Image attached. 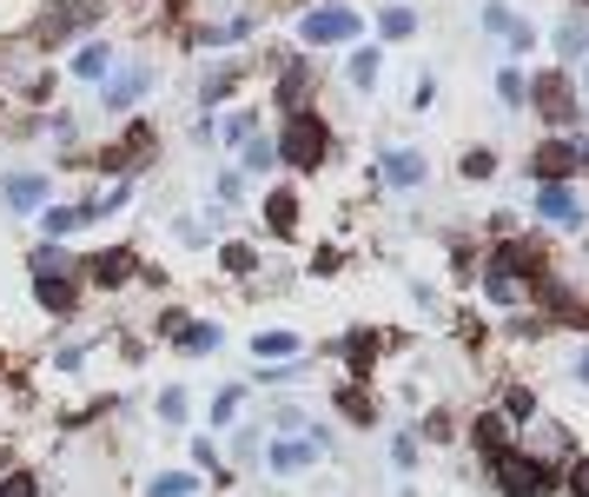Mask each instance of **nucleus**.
Wrapping results in <instances>:
<instances>
[{
    "mask_svg": "<svg viewBox=\"0 0 589 497\" xmlns=\"http://www.w3.org/2000/svg\"><path fill=\"white\" fill-rule=\"evenodd\" d=\"M490 471H496V490L503 497H550L563 484V471L550 458H537V451H496Z\"/></svg>",
    "mask_w": 589,
    "mask_h": 497,
    "instance_id": "nucleus-1",
    "label": "nucleus"
},
{
    "mask_svg": "<svg viewBox=\"0 0 589 497\" xmlns=\"http://www.w3.org/2000/svg\"><path fill=\"white\" fill-rule=\"evenodd\" d=\"M279 153H285L292 166H318V159H324V120H318V113H292V126L279 133Z\"/></svg>",
    "mask_w": 589,
    "mask_h": 497,
    "instance_id": "nucleus-2",
    "label": "nucleus"
},
{
    "mask_svg": "<svg viewBox=\"0 0 589 497\" xmlns=\"http://www.w3.org/2000/svg\"><path fill=\"white\" fill-rule=\"evenodd\" d=\"M298 34H305L311 47H339V40H352V34H358V14H352V8H311Z\"/></svg>",
    "mask_w": 589,
    "mask_h": 497,
    "instance_id": "nucleus-3",
    "label": "nucleus"
},
{
    "mask_svg": "<svg viewBox=\"0 0 589 497\" xmlns=\"http://www.w3.org/2000/svg\"><path fill=\"white\" fill-rule=\"evenodd\" d=\"M266 464H272L279 477H305V471L318 464V438H272Z\"/></svg>",
    "mask_w": 589,
    "mask_h": 497,
    "instance_id": "nucleus-4",
    "label": "nucleus"
},
{
    "mask_svg": "<svg viewBox=\"0 0 589 497\" xmlns=\"http://www.w3.org/2000/svg\"><path fill=\"white\" fill-rule=\"evenodd\" d=\"M576 166H589V146H582V140H556V146L537 153V180H563V186H569Z\"/></svg>",
    "mask_w": 589,
    "mask_h": 497,
    "instance_id": "nucleus-5",
    "label": "nucleus"
},
{
    "mask_svg": "<svg viewBox=\"0 0 589 497\" xmlns=\"http://www.w3.org/2000/svg\"><path fill=\"white\" fill-rule=\"evenodd\" d=\"M483 27H490V34H503V47H517V53H524V47H537L530 21H517L511 8H503V0H490V8H483Z\"/></svg>",
    "mask_w": 589,
    "mask_h": 497,
    "instance_id": "nucleus-6",
    "label": "nucleus"
},
{
    "mask_svg": "<svg viewBox=\"0 0 589 497\" xmlns=\"http://www.w3.org/2000/svg\"><path fill=\"white\" fill-rule=\"evenodd\" d=\"M537 213L556 219V226H576V219H582V206H576V193H569L563 180H543V186H537Z\"/></svg>",
    "mask_w": 589,
    "mask_h": 497,
    "instance_id": "nucleus-7",
    "label": "nucleus"
},
{
    "mask_svg": "<svg viewBox=\"0 0 589 497\" xmlns=\"http://www.w3.org/2000/svg\"><path fill=\"white\" fill-rule=\"evenodd\" d=\"M530 94H537V107H543L550 120H576V100H569V80H563V73H543Z\"/></svg>",
    "mask_w": 589,
    "mask_h": 497,
    "instance_id": "nucleus-8",
    "label": "nucleus"
},
{
    "mask_svg": "<svg viewBox=\"0 0 589 497\" xmlns=\"http://www.w3.org/2000/svg\"><path fill=\"white\" fill-rule=\"evenodd\" d=\"M0 193H8V206H14V213H40V199H47V173H14Z\"/></svg>",
    "mask_w": 589,
    "mask_h": 497,
    "instance_id": "nucleus-9",
    "label": "nucleus"
},
{
    "mask_svg": "<svg viewBox=\"0 0 589 497\" xmlns=\"http://www.w3.org/2000/svg\"><path fill=\"white\" fill-rule=\"evenodd\" d=\"M417 180H425V153H410V146L384 153V186H417Z\"/></svg>",
    "mask_w": 589,
    "mask_h": 497,
    "instance_id": "nucleus-10",
    "label": "nucleus"
},
{
    "mask_svg": "<svg viewBox=\"0 0 589 497\" xmlns=\"http://www.w3.org/2000/svg\"><path fill=\"white\" fill-rule=\"evenodd\" d=\"M146 94V66H120V73H107V107H133Z\"/></svg>",
    "mask_w": 589,
    "mask_h": 497,
    "instance_id": "nucleus-11",
    "label": "nucleus"
},
{
    "mask_svg": "<svg viewBox=\"0 0 589 497\" xmlns=\"http://www.w3.org/2000/svg\"><path fill=\"white\" fill-rule=\"evenodd\" d=\"M34 292H40V305H47V312H73V299H79V292H73V272H40V286H34Z\"/></svg>",
    "mask_w": 589,
    "mask_h": 497,
    "instance_id": "nucleus-12",
    "label": "nucleus"
},
{
    "mask_svg": "<svg viewBox=\"0 0 589 497\" xmlns=\"http://www.w3.org/2000/svg\"><path fill=\"white\" fill-rule=\"evenodd\" d=\"M107 66H113V47H107V40H87V47L73 53V73H87V80H100Z\"/></svg>",
    "mask_w": 589,
    "mask_h": 497,
    "instance_id": "nucleus-13",
    "label": "nucleus"
},
{
    "mask_svg": "<svg viewBox=\"0 0 589 497\" xmlns=\"http://www.w3.org/2000/svg\"><path fill=\"white\" fill-rule=\"evenodd\" d=\"M266 219H272L279 232H292V226H298V193H285V186L266 193Z\"/></svg>",
    "mask_w": 589,
    "mask_h": 497,
    "instance_id": "nucleus-14",
    "label": "nucleus"
},
{
    "mask_svg": "<svg viewBox=\"0 0 589 497\" xmlns=\"http://www.w3.org/2000/svg\"><path fill=\"white\" fill-rule=\"evenodd\" d=\"M251 352H259V359H292L298 339H292V331H259V339H251Z\"/></svg>",
    "mask_w": 589,
    "mask_h": 497,
    "instance_id": "nucleus-15",
    "label": "nucleus"
},
{
    "mask_svg": "<svg viewBox=\"0 0 589 497\" xmlns=\"http://www.w3.org/2000/svg\"><path fill=\"white\" fill-rule=\"evenodd\" d=\"M556 53H563V60L589 53V27H582V21H563V27H556Z\"/></svg>",
    "mask_w": 589,
    "mask_h": 497,
    "instance_id": "nucleus-16",
    "label": "nucleus"
},
{
    "mask_svg": "<svg viewBox=\"0 0 589 497\" xmlns=\"http://www.w3.org/2000/svg\"><path fill=\"white\" fill-rule=\"evenodd\" d=\"M94 279H100V286H120V279H133V259H126V253H100V259H94Z\"/></svg>",
    "mask_w": 589,
    "mask_h": 497,
    "instance_id": "nucleus-17",
    "label": "nucleus"
},
{
    "mask_svg": "<svg viewBox=\"0 0 589 497\" xmlns=\"http://www.w3.org/2000/svg\"><path fill=\"white\" fill-rule=\"evenodd\" d=\"M410 27H417V14H410V8H384V14H378V34H384V40H404Z\"/></svg>",
    "mask_w": 589,
    "mask_h": 497,
    "instance_id": "nucleus-18",
    "label": "nucleus"
},
{
    "mask_svg": "<svg viewBox=\"0 0 589 497\" xmlns=\"http://www.w3.org/2000/svg\"><path fill=\"white\" fill-rule=\"evenodd\" d=\"M238 404H245V391H238V385H225V391L212 398V425H219V432H225V425L238 419Z\"/></svg>",
    "mask_w": 589,
    "mask_h": 497,
    "instance_id": "nucleus-19",
    "label": "nucleus"
},
{
    "mask_svg": "<svg viewBox=\"0 0 589 497\" xmlns=\"http://www.w3.org/2000/svg\"><path fill=\"white\" fill-rule=\"evenodd\" d=\"M180 339H186V352H212L225 331H219V325H180Z\"/></svg>",
    "mask_w": 589,
    "mask_h": 497,
    "instance_id": "nucleus-20",
    "label": "nucleus"
},
{
    "mask_svg": "<svg viewBox=\"0 0 589 497\" xmlns=\"http://www.w3.org/2000/svg\"><path fill=\"white\" fill-rule=\"evenodd\" d=\"M345 352H352V372H371V365H378V339H371V331H358Z\"/></svg>",
    "mask_w": 589,
    "mask_h": 497,
    "instance_id": "nucleus-21",
    "label": "nucleus"
},
{
    "mask_svg": "<svg viewBox=\"0 0 589 497\" xmlns=\"http://www.w3.org/2000/svg\"><path fill=\"white\" fill-rule=\"evenodd\" d=\"M371 80H378V47L352 53V87H371Z\"/></svg>",
    "mask_w": 589,
    "mask_h": 497,
    "instance_id": "nucleus-22",
    "label": "nucleus"
},
{
    "mask_svg": "<svg viewBox=\"0 0 589 497\" xmlns=\"http://www.w3.org/2000/svg\"><path fill=\"white\" fill-rule=\"evenodd\" d=\"M193 490H199V477H186V471H173V477L152 484V497H193Z\"/></svg>",
    "mask_w": 589,
    "mask_h": 497,
    "instance_id": "nucleus-23",
    "label": "nucleus"
},
{
    "mask_svg": "<svg viewBox=\"0 0 589 497\" xmlns=\"http://www.w3.org/2000/svg\"><path fill=\"white\" fill-rule=\"evenodd\" d=\"M339 404H345V419H358V425H371V419H378V411H371V398H365L358 385H352V391H345Z\"/></svg>",
    "mask_w": 589,
    "mask_h": 497,
    "instance_id": "nucleus-24",
    "label": "nucleus"
},
{
    "mask_svg": "<svg viewBox=\"0 0 589 497\" xmlns=\"http://www.w3.org/2000/svg\"><path fill=\"white\" fill-rule=\"evenodd\" d=\"M159 419H165V425H180V419H186V391H180V385H173V391H159Z\"/></svg>",
    "mask_w": 589,
    "mask_h": 497,
    "instance_id": "nucleus-25",
    "label": "nucleus"
},
{
    "mask_svg": "<svg viewBox=\"0 0 589 497\" xmlns=\"http://www.w3.org/2000/svg\"><path fill=\"white\" fill-rule=\"evenodd\" d=\"M490 173H496L490 153H464V180H490Z\"/></svg>",
    "mask_w": 589,
    "mask_h": 497,
    "instance_id": "nucleus-26",
    "label": "nucleus"
},
{
    "mask_svg": "<svg viewBox=\"0 0 589 497\" xmlns=\"http://www.w3.org/2000/svg\"><path fill=\"white\" fill-rule=\"evenodd\" d=\"M563 484H569V497H589V464L569 458V477H563Z\"/></svg>",
    "mask_w": 589,
    "mask_h": 497,
    "instance_id": "nucleus-27",
    "label": "nucleus"
},
{
    "mask_svg": "<svg viewBox=\"0 0 589 497\" xmlns=\"http://www.w3.org/2000/svg\"><path fill=\"white\" fill-rule=\"evenodd\" d=\"M503 404H511V419H537V398H530V391H524V385H517V391H511V398H503Z\"/></svg>",
    "mask_w": 589,
    "mask_h": 497,
    "instance_id": "nucleus-28",
    "label": "nucleus"
},
{
    "mask_svg": "<svg viewBox=\"0 0 589 497\" xmlns=\"http://www.w3.org/2000/svg\"><path fill=\"white\" fill-rule=\"evenodd\" d=\"M73 226H79V213H73V206H53V213H47V232H73Z\"/></svg>",
    "mask_w": 589,
    "mask_h": 497,
    "instance_id": "nucleus-29",
    "label": "nucleus"
},
{
    "mask_svg": "<svg viewBox=\"0 0 589 497\" xmlns=\"http://www.w3.org/2000/svg\"><path fill=\"white\" fill-rule=\"evenodd\" d=\"M496 94H503V107H517V100H524V80H517V73H503V80H496Z\"/></svg>",
    "mask_w": 589,
    "mask_h": 497,
    "instance_id": "nucleus-30",
    "label": "nucleus"
},
{
    "mask_svg": "<svg viewBox=\"0 0 589 497\" xmlns=\"http://www.w3.org/2000/svg\"><path fill=\"white\" fill-rule=\"evenodd\" d=\"M245 166H251V173H266V166H272V146H266V140H251V153H245Z\"/></svg>",
    "mask_w": 589,
    "mask_h": 497,
    "instance_id": "nucleus-31",
    "label": "nucleus"
},
{
    "mask_svg": "<svg viewBox=\"0 0 589 497\" xmlns=\"http://www.w3.org/2000/svg\"><path fill=\"white\" fill-rule=\"evenodd\" d=\"M225 266L232 272H251V245H225Z\"/></svg>",
    "mask_w": 589,
    "mask_h": 497,
    "instance_id": "nucleus-32",
    "label": "nucleus"
},
{
    "mask_svg": "<svg viewBox=\"0 0 589 497\" xmlns=\"http://www.w3.org/2000/svg\"><path fill=\"white\" fill-rule=\"evenodd\" d=\"M225 140H251V113H232L225 120Z\"/></svg>",
    "mask_w": 589,
    "mask_h": 497,
    "instance_id": "nucleus-33",
    "label": "nucleus"
},
{
    "mask_svg": "<svg viewBox=\"0 0 589 497\" xmlns=\"http://www.w3.org/2000/svg\"><path fill=\"white\" fill-rule=\"evenodd\" d=\"M391 458H397V471H410V464H417V445H410V438H397V445H391Z\"/></svg>",
    "mask_w": 589,
    "mask_h": 497,
    "instance_id": "nucleus-34",
    "label": "nucleus"
},
{
    "mask_svg": "<svg viewBox=\"0 0 589 497\" xmlns=\"http://www.w3.org/2000/svg\"><path fill=\"white\" fill-rule=\"evenodd\" d=\"M0 497H34V477H14V484H0Z\"/></svg>",
    "mask_w": 589,
    "mask_h": 497,
    "instance_id": "nucleus-35",
    "label": "nucleus"
},
{
    "mask_svg": "<svg viewBox=\"0 0 589 497\" xmlns=\"http://www.w3.org/2000/svg\"><path fill=\"white\" fill-rule=\"evenodd\" d=\"M576 378H582V385H589V352H582V365H576Z\"/></svg>",
    "mask_w": 589,
    "mask_h": 497,
    "instance_id": "nucleus-36",
    "label": "nucleus"
},
{
    "mask_svg": "<svg viewBox=\"0 0 589 497\" xmlns=\"http://www.w3.org/2000/svg\"><path fill=\"white\" fill-rule=\"evenodd\" d=\"M576 8H589V0H576Z\"/></svg>",
    "mask_w": 589,
    "mask_h": 497,
    "instance_id": "nucleus-37",
    "label": "nucleus"
}]
</instances>
